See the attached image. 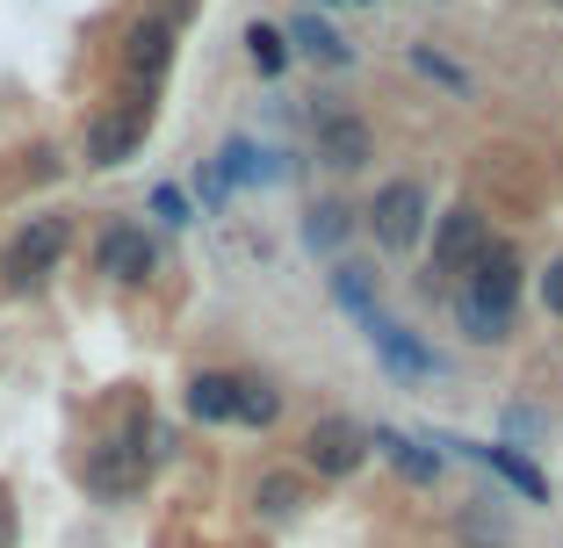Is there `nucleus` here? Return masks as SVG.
Listing matches in <instances>:
<instances>
[{
  "label": "nucleus",
  "instance_id": "obj_1",
  "mask_svg": "<svg viewBox=\"0 0 563 548\" xmlns=\"http://www.w3.org/2000/svg\"><path fill=\"white\" fill-rule=\"evenodd\" d=\"M514 311H520V253L492 238L484 260L455 282V325L477 347H498V339H514Z\"/></svg>",
  "mask_w": 563,
  "mask_h": 548
},
{
  "label": "nucleus",
  "instance_id": "obj_2",
  "mask_svg": "<svg viewBox=\"0 0 563 548\" xmlns=\"http://www.w3.org/2000/svg\"><path fill=\"white\" fill-rule=\"evenodd\" d=\"M159 455H166V426L152 412H137L131 433H109V440H95V448L80 455V483L95 491L101 505H123V499L145 491V477H152Z\"/></svg>",
  "mask_w": 563,
  "mask_h": 548
},
{
  "label": "nucleus",
  "instance_id": "obj_3",
  "mask_svg": "<svg viewBox=\"0 0 563 548\" xmlns=\"http://www.w3.org/2000/svg\"><path fill=\"white\" fill-rule=\"evenodd\" d=\"M73 210H30L15 224V232L0 238V289L8 297H36V289L66 267V253H73Z\"/></svg>",
  "mask_w": 563,
  "mask_h": 548
},
{
  "label": "nucleus",
  "instance_id": "obj_4",
  "mask_svg": "<svg viewBox=\"0 0 563 548\" xmlns=\"http://www.w3.org/2000/svg\"><path fill=\"white\" fill-rule=\"evenodd\" d=\"M145 137H152V94H123V101H109V109H95V116H87V137H80L87 174L131 167L137 152H145Z\"/></svg>",
  "mask_w": 563,
  "mask_h": 548
},
{
  "label": "nucleus",
  "instance_id": "obj_5",
  "mask_svg": "<svg viewBox=\"0 0 563 548\" xmlns=\"http://www.w3.org/2000/svg\"><path fill=\"white\" fill-rule=\"evenodd\" d=\"M95 275L117 289H145L159 275V238L137 224V216H101L95 232Z\"/></svg>",
  "mask_w": 563,
  "mask_h": 548
},
{
  "label": "nucleus",
  "instance_id": "obj_6",
  "mask_svg": "<svg viewBox=\"0 0 563 548\" xmlns=\"http://www.w3.org/2000/svg\"><path fill=\"white\" fill-rule=\"evenodd\" d=\"M174 51H181V30L166 15H137L131 30H123L117 66H123V80H131V94H159L166 72H174Z\"/></svg>",
  "mask_w": 563,
  "mask_h": 548
},
{
  "label": "nucleus",
  "instance_id": "obj_7",
  "mask_svg": "<svg viewBox=\"0 0 563 548\" xmlns=\"http://www.w3.org/2000/svg\"><path fill=\"white\" fill-rule=\"evenodd\" d=\"M427 224H433V195L419 181H390L368 202V232H376L383 253H412L419 238H427Z\"/></svg>",
  "mask_w": 563,
  "mask_h": 548
},
{
  "label": "nucleus",
  "instance_id": "obj_8",
  "mask_svg": "<svg viewBox=\"0 0 563 548\" xmlns=\"http://www.w3.org/2000/svg\"><path fill=\"white\" fill-rule=\"evenodd\" d=\"M484 246H492V224H484L477 210H448L441 224H433V260H427V289H448V282H463L470 267L484 260Z\"/></svg>",
  "mask_w": 563,
  "mask_h": 548
},
{
  "label": "nucleus",
  "instance_id": "obj_9",
  "mask_svg": "<svg viewBox=\"0 0 563 548\" xmlns=\"http://www.w3.org/2000/svg\"><path fill=\"white\" fill-rule=\"evenodd\" d=\"M362 462H368V426H354V418L325 412L303 433V469H318V477H354Z\"/></svg>",
  "mask_w": 563,
  "mask_h": 548
},
{
  "label": "nucleus",
  "instance_id": "obj_10",
  "mask_svg": "<svg viewBox=\"0 0 563 548\" xmlns=\"http://www.w3.org/2000/svg\"><path fill=\"white\" fill-rule=\"evenodd\" d=\"M311 137H318V159H325L332 174H362L368 159H376V131H368L354 109H318Z\"/></svg>",
  "mask_w": 563,
  "mask_h": 548
},
{
  "label": "nucleus",
  "instance_id": "obj_11",
  "mask_svg": "<svg viewBox=\"0 0 563 548\" xmlns=\"http://www.w3.org/2000/svg\"><path fill=\"white\" fill-rule=\"evenodd\" d=\"M368 347H376V361L390 368V376H405V382H419V376H441V361H433V347L412 333V325H398V317H368Z\"/></svg>",
  "mask_w": 563,
  "mask_h": 548
},
{
  "label": "nucleus",
  "instance_id": "obj_12",
  "mask_svg": "<svg viewBox=\"0 0 563 548\" xmlns=\"http://www.w3.org/2000/svg\"><path fill=\"white\" fill-rule=\"evenodd\" d=\"M368 448L398 469L405 483H433V477H441V448H427V440H412V433H398V426H376V433H368Z\"/></svg>",
  "mask_w": 563,
  "mask_h": 548
},
{
  "label": "nucleus",
  "instance_id": "obj_13",
  "mask_svg": "<svg viewBox=\"0 0 563 548\" xmlns=\"http://www.w3.org/2000/svg\"><path fill=\"white\" fill-rule=\"evenodd\" d=\"M232 390H239V376H224V368H196L181 404H188L196 426H232Z\"/></svg>",
  "mask_w": 563,
  "mask_h": 548
},
{
  "label": "nucleus",
  "instance_id": "obj_14",
  "mask_svg": "<svg viewBox=\"0 0 563 548\" xmlns=\"http://www.w3.org/2000/svg\"><path fill=\"white\" fill-rule=\"evenodd\" d=\"M210 167H217V181H224V188H253V181H275V174H282L275 152L253 145V137H224V152H217Z\"/></svg>",
  "mask_w": 563,
  "mask_h": 548
},
{
  "label": "nucleus",
  "instance_id": "obj_15",
  "mask_svg": "<svg viewBox=\"0 0 563 548\" xmlns=\"http://www.w3.org/2000/svg\"><path fill=\"white\" fill-rule=\"evenodd\" d=\"M282 36H289V58L303 51V58H318V66H332V72H347V66H354L347 36L332 30V22H318V15H297V22H289Z\"/></svg>",
  "mask_w": 563,
  "mask_h": 548
},
{
  "label": "nucleus",
  "instance_id": "obj_16",
  "mask_svg": "<svg viewBox=\"0 0 563 548\" xmlns=\"http://www.w3.org/2000/svg\"><path fill=\"white\" fill-rule=\"evenodd\" d=\"M441 448H463L470 462H484V469H492V477H506V483H514L520 499H549L542 469H534V462H520L514 448H477V440H441Z\"/></svg>",
  "mask_w": 563,
  "mask_h": 548
},
{
  "label": "nucleus",
  "instance_id": "obj_17",
  "mask_svg": "<svg viewBox=\"0 0 563 548\" xmlns=\"http://www.w3.org/2000/svg\"><path fill=\"white\" fill-rule=\"evenodd\" d=\"M282 418V390L267 376H239V390H232V426H253V433H267Z\"/></svg>",
  "mask_w": 563,
  "mask_h": 548
},
{
  "label": "nucleus",
  "instance_id": "obj_18",
  "mask_svg": "<svg viewBox=\"0 0 563 548\" xmlns=\"http://www.w3.org/2000/svg\"><path fill=\"white\" fill-rule=\"evenodd\" d=\"M347 232H354L347 202H311V210H303V246H311V253H340Z\"/></svg>",
  "mask_w": 563,
  "mask_h": 548
},
{
  "label": "nucleus",
  "instance_id": "obj_19",
  "mask_svg": "<svg viewBox=\"0 0 563 548\" xmlns=\"http://www.w3.org/2000/svg\"><path fill=\"white\" fill-rule=\"evenodd\" d=\"M246 58L261 80H282L289 72V36L275 30V22H246Z\"/></svg>",
  "mask_w": 563,
  "mask_h": 548
},
{
  "label": "nucleus",
  "instance_id": "obj_20",
  "mask_svg": "<svg viewBox=\"0 0 563 548\" xmlns=\"http://www.w3.org/2000/svg\"><path fill=\"white\" fill-rule=\"evenodd\" d=\"M332 297H340V311H354L368 325V317H376V275L354 267V260H340V267H332Z\"/></svg>",
  "mask_w": 563,
  "mask_h": 548
},
{
  "label": "nucleus",
  "instance_id": "obj_21",
  "mask_svg": "<svg viewBox=\"0 0 563 548\" xmlns=\"http://www.w3.org/2000/svg\"><path fill=\"white\" fill-rule=\"evenodd\" d=\"M253 505H261L267 519H289L303 505V477H289V469H267L261 483H253Z\"/></svg>",
  "mask_w": 563,
  "mask_h": 548
},
{
  "label": "nucleus",
  "instance_id": "obj_22",
  "mask_svg": "<svg viewBox=\"0 0 563 548\" xmlns=\"http://www.w3.org/2000/svg\"><path fill=\"white\" fill-rule=\"evenodd\" d=\"M463 541L470 548H506V541H514V519H506V513H477V505H470V513H463Z\"/></svg>",
  "mask_w": 563,
  "mask_h": 548
},
{
  "label": "nucleus",
  "instance_id": "obj_23",
  "mask_svg": "<svg viewBox=\"0 0 563 548\" xmlns=\"http://www.w3.org/2000/svg\"><path fill=\"white\" fill-rule=\"evenodd\" d=\"M412 72H427V80H441L448 94H470V72L455 66V58H441V51H427V44H412Z\"/></svg>",
  "mask_w": 563,
  "mask_h": 548
},
{
  "label": "nucleus",
  "instance_id": "obj_24",
  "mask_svg": "<svg viewBox=\"0 0 563 548\" xmlns=\"http://www.w3.org/2000/svg\"><path fill=\"white\" fill-rule=\"evenodd\" d=\"M152 216L181 232V224H188V195H181V188H152Z\"/></svg>",
  "mask_w": 563,
  "mask_h": 548
},
{
  "label": "nucleus",
  "instance_id": "obj_25",
  "mask_svg": "<svg viewBox=\"0 0 563 548\" xmlns=\"http://www.w3.org/2000/svg\"><path fill=\"white\" fill-rule=\"evenodd\" d=\"M196 195H202V210H224V202H232V188L217 181V167H202L196 174Z\"/></svg>",
  "mask_w": 563,
  "mask_h": 548
},
{
  "label": "nucleus",
  "instance_id": "obj_26",
  "mask_svg": "<svg viewBox=\"0 0 563 548\" xmlns=\"http://www.w3.org/2000/svg\"><path fill=\"white\" fill-rule=\"evenodd\" d=\"M542 303H549V311H563V253L542 267Z\"/></svg>",
  "mask_w": 563,
  "mask_h": 548
},
{
  "label": "nucleus",
  "instance_id": "obj_27",
  "mask_svg": "<svg viewBox=\"0 0 563 548\" xmlns=\"http://www.w3.org/2000/svg\"><path fill=\"white\" fill-rule=\"evenodd\" d=\"M22 541V513H15V499L0 491V548H15Z\"/></svg>",
  "mask_w": 563,
  "mask_h": 548
}]
</instances>
